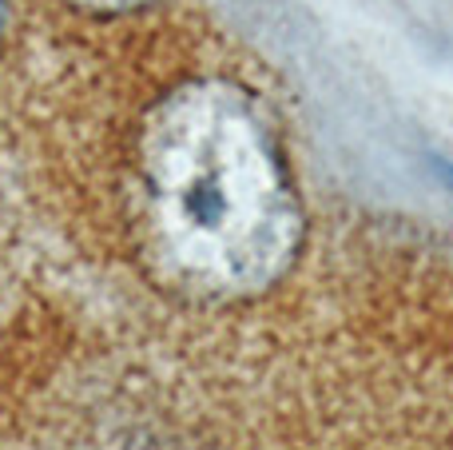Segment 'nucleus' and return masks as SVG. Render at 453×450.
<instances>
[{
  "label": "nucleus",
  "mask_w": 453,
  "mask_h": 450,
  "mask_svg": "<svg viewBox=\"0 0 453 450\" xmlns=\"http://www.w3.org/2000/svg\"><path fill=\"white\" fill-rule=\"evenodd\" d=\"M76 8H92V12H132V8L156 4V0H72Z\"/></svg>",
  "instance_id": "nucleus-2"
},
{
  "label": "nucleus",
  "mask_w": 453,
  "mask_h": 450,
  "mask_svg": "<svg viewBox=\"0 0 453 450\" xmlns=\"http://www.w3.org/2000/svg\"><path fill=\"white\" fill-rule=\"evenodd\" d=\"M135 204L156 275L191 299L263 295L303 244L279 136L231 80H191L151 108L135 156Z\"/></svg>",
  "instance_id": "nucleus-1"
},
{
  "label": "nucleus",
  "mask_w": 453,
  "mask_h": 450,
  "mask_svg": "<svg viewBox=\"0 0 453 450\" xmlns=\"http://www.w3.org/2000/svg\"><path fill=\"white\" fill-rule=\"evenodd\" d=\"M0 16H4V4H0Z\"/></svg>",
  "instance_id": "nucleus-3"
}]
</instances>
